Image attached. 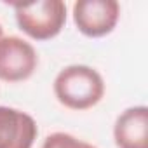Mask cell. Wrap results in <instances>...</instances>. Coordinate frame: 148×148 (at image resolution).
I'll return each instance as SVG.
<instances>
[{"instance_id": "6da1fadb", "label": "cell", "mask_w": 148, "mask_h": 148, "mask_svg": "<svg viewBox=\"0 0 148 148\" xmlns=\"http://www.w3.org/2000/svg\"><path fill=\"white\" fill-rule=\"evenodd\" d=\"M54 94L63 106L82 112L101 101L105 82L94 68L87 64H70L56 75Z\"/></svg>"}, {"instance_id": "7a4b0ae2", "label": "cell", "mask_w": 148, "mask_h": 148, "mask_svg": "<svg viewBox=\"0 0 148 148\" xmlns=\"http://www.w3.org/2000/svg\"><path fill=\"white\" fill-rule=\"evenodd\" d=\"M19 28L33 40H51L66 23V4L61 0H38L33 4H12Z\"/></svg>"}, {"instance_id": "3957f363", "label": "cell", "mask_w": 148, "mask_h": 148, "mask_svg": "<svg viewBox=\"0 0 148 148\" xmlns=\"http://www.w3.org/2000/svg\"><path fill=\"white\" fill-rule=\"evenodd\" d=\"M120 18V5L115 0H79L73 4V21L80 33L99 38L113 32Z\"/></svg>"}, {"instance_id": "277c9868", "label": "cell", "mask_w": 148, "mask_h": 148, "mask_svg": "<svg viewBox=\"0 0 148 148\" xmlns=\"http://www.w3.org/2000/svg\"><path fill=\"white\" fill-rule=\"evenodd\" d=\"M37 64L38 56L30 42L14 35L0 38V80L9 84L28 80Z\"/></svg>"}, {"instance_id": "5b68a950", "label": "cell", "mask_w": 148, "mask_h": 148, "mask_svg": "<svg viewBox=\"0 0 148 148\" xmlns=\"http://www.w3.org/2000/svg\"><path fill=\"white\" fill-rule=\"evenodd\" d=\"M37 134V122L32 115L11 106H0V148H32Z\"/></svg>"}, {"instance_id": "8992f818", "label": "cell", "mask_w": 148, "mask_h": 148, "mask_svg": "<svg viewBox=\"0 0 148 148\" xmlns=\"http://www.w3.org/2000/svg\"><path fill=\"white\" fill-rule=\"evenodd\" d=\"M117 148H148V108L131 106L122 112L113 125Z\"/></svg>"}, {"instance_id": "52a82bcc", "label": "cell", "mask_w": 148, "mask_h": 148, "mask_svg": "<svg viewBox=\"0 0 148 148\" xmlns=\"http://www.w3.org/2000/svg\"><path fill=\"white\" fill-rule=\"evenodd\" d=\"M40 148H84V141L66 132H52L44 139Z\"/></svg>"}, {"instance_id": "ba28073f", "label": "cell", "mask_w": 148, "mask_h": 148, "mask_svg": "<svg viewBox=\"0 0 148 148\" xmlns=\"http://www.w3.org/2000/svg\"><path fill=\"white\" fill-rule=\"evenodd\" d=\"M84 148H96V146H92V145H89V143H84Z\"/></svg>"}, {"instance_id": "9c48e42d", "label": "cell", "mask_w": 148, "mask_h": 148, "mask_svg": "<svg viewBox=\"0 0 148 148\" xmlns=\"http://www.w3.org/2000/svg\"><path fill=\"white\" fill-rule=\"evenodd\" d=\"M4 37V28H2V25H0V38Z\"/></svg>"}]
</instances>
